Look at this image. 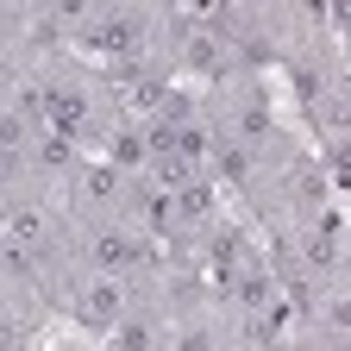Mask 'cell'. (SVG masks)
<instances>
[{
    "instance_id": "6da1fadb",
    "label": "cell",
    "mask_w": 351,
    "mask_h": 351,
    "mask_svg": "<svg viewBox=\"0 0 351 351\" xmlns=\"http://www.w3.org/2000/svg\"><path fill=\"white\" fill-rule=\"evenodd\" d=\"M138 32H145L138 13H113V19H101V32H88V38H95L101 51H132V44H138Z\"/></svg>"
},
{
    "instance_id": "7a4b0ae2",
    "label": "cell",
    "mask_w": 351,
    "mask_h": 351,
    "mask_svg": "<svg viewBox=\"0 0 351 351\" xmlns=\"http://www.w3.org/2000/svg\"><path fill=\"white\" fill-rule=\"evenodd\" d=\"M82 307H88V320H101V326H119V282H95Z\"/></svg>"
},
{
    "instance_id": "3957f363",
    "label": "cell",
    "mask_w": 351,
    "mask_h": 351,
    "mask_svg": "<svg viewBox=\"0 0 351 351\" xmlns=\"http://www.w3.org/2000/svg\"><path fill=\"white\" fill-rule=\"evenodd\" d=\"M95 257L107 263V270H125V263L138 257V245H132L125 232H95Z\"/></svg>"
},
{
    "instance_id": "277c9868",
    "label": "cell",
    "mask_w": 351,
    "mask_h": 351,
    "mask_svg": "<svg viewBox=\"0 0 351 351\" xmlns=\"http://www.w3.org/2000/svg\"><path fill=\"white\" fill-rule=\"evenodd\" d=\"M307 257H314V263H332V257H339V219H320V232H314V245H307Z\"/></svg>"
},
{
    "instance_id": "5b68a950",
    "label": "cell",
    "mask_w": 351,
    "mask_h": 351,
    "mask_svg": "<svg viewBox=\"0 0 351 351\" xmlns=\"http://www.w3.org/2000/svg\"><path fill=\"white\" fill-rule=\"evenodd\" d=\"M151 345V326L145 320H119L113 326V351H145Z\"/></svg>"
},
{
    "instance_id": "8992f818",
    "label": "cell",
    "mask_w": 351,
    "mask_h": 351,
    "mask_svg": "<svg viewBox=\"0 0 351 351\" xmlns=\"http://www.w3.org/2000/svg\"><path fill=\"white\" fill-rule=\"evenodd\" d=\"M219 169H226L232 182H245V176H251V157H245L239 145H219Z\"/></svg>"
},
{
    "instance_id": "52a82bcc",
    "label": "cell",
    "mask_w": 351,
    "mask_h": 351,
    "mask_svg": "<svg viewBox=\"0 0 351 351\" xmlns=\"http://www.w3.org/2000/svg\"><path fill=\"white\" fill-rule=\"evenodd\" d=\"M69 157H75V151H69V138H44V145H38V163H44V169H63Z\"/></svg>"
},
{
    "instance_id": "ba28073f",
    "label": "cell",
    "mask_w": 351,
    "mask_h": 351,
    "mask_svg": "<svg viewBox=\"0 0 351 351\" xmlns=\"http://www.w3.org/2000/svg\"><path fill=\"white\" fill-rule=\"evenodd\" d=\"M113 157H119V163H145V138H132V132H119V138H113Z\"/></svg>"
},
{
    "instance_id": "9c48e42d",
    "label": "cell",
    "mask_w": 351,
    "mask_h": 351,
    "mask_svg": "<svg viewBox=\"0 0 351 351\" xmlns=\"http://www.w3.org/2000/svg\"><path fill=\"white\" fill-rule=\"evenodd\" d=\"M7 239H13V245L38 239V213H13V226H7Z\"/></svg>"
},
{
    "instance_id": "30bf717a",
    "label": "cell",
    "mask_w": 351,
    "mask_h": 351,
    "mask_svg": "<svg viewBox=\"0 0 351 351\" xmlns=\"http://www.w3.org/2000/svg\"><path fill=\"white\" fill-rule=\"evenodd\" d=\"M239 125H245V138H263V132H270V113H263V107H245Z\"/></svg>"
}]
</instances>
